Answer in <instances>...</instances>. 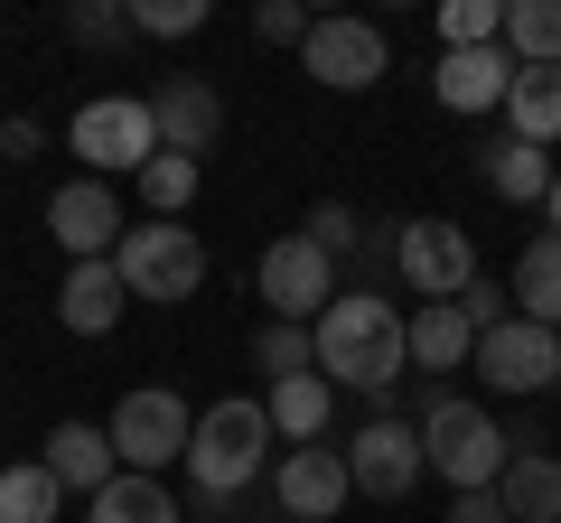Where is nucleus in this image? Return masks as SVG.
Listing matches in <instances>:
<instances>
[{
  "label": "nucleus",
  "mask_w": 561,
  "mask_h": 523,
  "mask_svg": "<svg viewBox=\"0 0 561 523\" xmlns=\"http://www.w3.org/2000/svg\"><path fill=\"white\" fill-rule=\"evenodd\" d=\"M309 346H319V374L337 383H356V393H375V403H393V383H402V364H412V346H402V309L383 300V290H337V300L319 309V327H309Z\"/></svg>",
  "instance_id": "1"
},
{
  "label": "nucleus",
  "mask_w": 561,
  "mask_h": 523,
  "mask_svg": "<svg viewBox=\"0 0 561 523\" xmlns=\"http://www.w3.org/2000/svg\"><path fill=\"white\" fill-rule=\"evenodd\" d=\"M179 467H187V496H197L206 514H234V504L272 477V411L262 403H206Z\"/></svg>",
  "instance_id": "2"
},
{
  "label": "nucleus",
  "mask_w": 561,
  "mask_h": 523,
  "mask_svg": "<svg viewBox=\"0 0 561 523\" xmlns=\"http://www.w3.org/2000/svg\"><path fill=\"white\" fill-rule=\"evenodd\" d=\"M505 458H515V440L496 430V411H486V403L431 393V411H421V467H431L449 496H486V486L505 477Z\"/></svg>",
  "instance_id": "3"
},
{
  "label": "nucleus",
  "mask_w": 561,
  "mask_h": 523,
  "mask_svg": "<svg viewBox=\"0 0 561 523\" xmlns=\"http://www.w3.org/2000/svg\"><path fill=\"white\" fill-rule=\"evenodd\" d=\"M66 150H76L84 178H103V187H113L122 168L140 178V168L160 160V121H150V94H94L76 121H66Z\"/></svg>",
  "instance_id": "4"
},
{
  "label": "nucleus",
  "mask_w": 561,
  "mask_h": 523,
  "mask_svg": "<svg viewBox=\"0 0 561 523\" xmlns=\"http://www.w3.org/2000/svg\"><path fill=\"white\" fill-rule=\"evenodd\" d=\"M113 271H122L131 300H197L206 290V243H197V224L160 216V224H131V234H122Z\"/></svg>",
  "instance_id": "5"
},
{
  "label": "nucleus",
  "mask_w": 561,
  "mask_h": 523,
  "mask_svg": "<svg viewBox=\"0 0 561 523\" xmlns=\"http://www.w3.org/2000/svg\"><path fill=\"white\" fill-rule=\"evenodd\" d=\"M393 281L412 290V300H459V290L478 281V243H468V224L402 216L393 224Z\"/></svg>",
  "instance_id": "6"
},
{
  "label": "nucleus",
  "mask_w": 561,
  "mask_h": 523,
  "mask_svg": "<svg viewBox=\"0 0 561 523\" xmlns=\"http://www.w3.org/2000/svg\"><path fill=\"white\" fill-rule=\"evenodd\" d=\"M187 430H197V411L179 403V393H122L113 403V421H103V440H113V458L131 467V477H160V467H179L187 458Z\"/></svg>",
  "instance_id": "7"
},
{
  "label": "nucleus",
  "mask_w": 561,
  "mask_h": 523,
  "mask_svg": "<svg viewBox=\"0 0 561 523\" xmlns=\"http://www.w3.org/2000/svg\"><path fill=\"white\" fill-rule=\"evenodd\" d=\"M300 66L328 84V94H365V84H383L393 47H383V28H375V20L337 10V20H309V47H300Z\"/></svg>",
  "instance_id": "8"
},
{
  "label": "nucleus",
  "mask_w": 561,
  "mask_h": 523,
  "mask_svg": "<svg viewBox=\"0 0 561 523\" xmlns=\"http://www.w3.org/2000/svg\"><path fill=\"white\" fill-rule=\"evenodd\" d=\"M346 477H356V496L402 504V496L421 486V421H402V411H375V421L346 440Z\"/></svg>",
  "instance_id": "9"
},
{
  "label": "nucleus",
  "mask_w": 561,
  "mask_h": 523,
  "mask_svg": "<svg viewBox=\"0 0 561 523\" xmlns=\"http://www.w3.org/2000/svg\"><path fill=\"white\" fill-rule=\"evenodd\" d=\"M262 300H272V318H290V327H319V309L337 300V262L319 253L309 234H280L272 253H262Z\"/></svg>",
  "instance_id": "10"
},
{
  "label": "nucleus",
  "mask_w": 561,
  "mask_h": 523,
  "mask_svg": "<svg viewBox=\"0 0 561 523\" xmlns=\"http://www.w3.org/2000/svg\"><path fill=\"white\" fill-rule=\"evenodd\" d=\"M47 234H57L66 262H113L122 234H131V216H122V197L103 178H66L57 197H47Z\"/></svg>",
  "instance_id": "11"
},
{
  "label": "nucleus",
  "mask_w": 561,
  "mask_h": 523,
  "mask_svg": "<svg viewBox=\"0 0 561 523\" xmlns=\"http://www.w3.org/2000/svg\"><path fill=\"white\" fill-rule=\"evenodd\" d=\"M478 383H496V393H542V383L561 374V327H534V318H505V327H486L478 337Z\"/></svg>",
  "instance_id": "12"
},
{
  "label": "nucleus",
  "mask_w": 561,
  "mask_h": 523,
  "mask_svg": "<svg viewBox=\"0 0 561 523\" xmlns=\"http://www.w3.org/2000/svg\"><path fill=\"white\" fill-rule=\"evenodd\" d=\"M356 496V477H346V449H280L272 458V514H290V523H328L337 504Z\"/></svg>",
  "instance_id": "13"
},
{
  "label": "nucleus",
  "mask_w": 561,
  "mask_h": 523,
  "mask_svg": "<svg viewBox=\"0 0 561 523\" xmlns=\"http://www.w3.org/2000/svg\"><path fill=\"white\" fill-rule=\"evenodd\" d=\"M150 121H160V150H179V160H206L225 131V94L206 75H160V94H150Z\"/></svg>",
  "instance_id": "14"
},
{
  "label": "nucleus",
  "mask_w": 561,
  "mask_h": 523,
  "mask_svg": "<svg viewBox=\"0 0 561 523\" xmlns=\"http://www.w3.org/2000/svg\"><path fill=\"white\" fill-rule=\"evenodd\" d=\"M505 84H515V57H505V47H449V57L431 66V94H440L449 113H496Z\"/></svg>",
  "instance_id": "15"
},
{
  "label": "nucleus",
  "mask_w": 561,
  "mask_h": 523,
  "mask_svg": "<svg viewBox=\"0 0 561 523\" xmlns=\"http://www.w3.org/2000/svg\"><path fill=\"white\" fill-rule=\"evenodd\" d=\"M122 309H131V290H122L113 262H66V281H57V327L66 337H103V327H122Z\"/></svg>",
  "instance_id": "16"
},
{
  "label": "nucleus",
  "mask_w": 561,
  "mask_h": 523,
  "mask_svg": "<svg viewBox=\"0 0 561 523\" xmlns=\"http://www.w3.org/2000/svg\"><path fill=\"white\" fill-rule=\"evenodd\" d=\"M38 467L66 486V496H103V486L122 477V458H113V440H103V421H57Z\"/></svg>",
  "instance_id": "17"
},
{
  "label": "nucleus",
  "mask_w": 561,
  "mask_h": 523,
  "mask_svg": "<svg viewBox=\"0 0 561 523\" xmlns=\"http://www.w3.org/2000/svg\"><path fill=\"white\" fill-rule=\"evenodd\" d=\"M262 411H272V440L309 449V440H328V421H337V383L328 374H280L272 393H262Z\"/></svg>",
  "instance_id": "18"
},
{
  "label": "nucleus",
  "mask_w": 561,
  "mask_h": 523,
  "mask_svg": "<svg viewBox=\"0 0 561 523\" xmlns=\"http://www.w3.org/2000/svg\"><path fill=\"white\" fill-rule=\"evenodd\" d=\"M402 346H412L421 374H459V364L478 356V327L459 318V300H421L412 318H402Z\"/></svg>",
  "instance_id": "19"
},
{
  "label": "nucleus",
  "mask_w": 561,
  "mask_h": 523,
  "mask_svg": "<svg viewBox=\"0 0 561 523\" xmlns=\"http://www.w3.org/2000/svg\"><path fill=\"white\" fill-rule=\"evenodd\" d=\"M496 504H505V523H561V458L552 449H515L496 477Z\"/></svg>",
  "instance_id": "20"
},
{
  "label": "nucleus",
  "mask_w": 561,
  "mask_h": 523,
  "mask_svg": "<svg viewBox=\"0 0 561 523\" xmlns=\"http://www.w3.org/2000/svg\"><path fill=\"white\" fill-rule=\"evenodd\" d=\"M552 168H561L552 150H534V141H515V131H505L496 150H478V178L496 187L505 206H542V197H552Z\"/></svg>",
  "instance_id": "21"
},
{
  "label": "nucleus",
  "mask_w": 561,
  "mask_h": 523,
  "mask_svg": "<svg viewBox=\"0 0 561 523\" xmlns=\"http://www.w3.org/2000/svg\"><path fill=\"white\" fill-rule=\"evenodd\" d=\"M505 121H515V141L552 150L561 141V66H515V84H505Z\"/></svg>",
  "instance_id": "22"
},
{
  "label": "nucleus",
  "mask_w": 561,
  "mask_h": 523,
  "mask_svg": "<svg viewBox=\"0 0 561 523\" xmlns=\"http://www.w3.org/2000/svg\"><path fill=\"white\" fill-rule=\"evenodd\" d=\"M84 523H179V496H169L160 477H131V467H122L103 496H84Z\"/></svg>",
  "instance_id": "23"
},
{
  "label": "nucleus",
  "mask_w": 561,
  "mask_h": 523,
  "mask_svg": "<svg viewBox=\"0 0 561 523\" xmlns=\"http://www.w3.org/2000/svg\"><path fill=\"white\" fill-rule=\"evenodd\" d=\"M515 300L534 327H561V234H534L515 253Z\"/></svg>",
  "instance_id": "24"
},
{
  "label": "nucleus",
  "mask_w": 561,
  "mask_h": 523,
  "mask_svg": "<svg viewBox=\"0 0 561 523\" xmlns=\"http://www.w3.org/2000/svg\"><path fill=\"white\" fill-rule=\"evenodd\" d=\"M505 57L561 66V0H505Z\"/></svg>",
  "instance_id": "25"
},
{
  "label": "nucleus",
  "mask_w": 561,
  "mask_h": 523,
  "mask_svg": "<svg viewBox=\"0 0 561 523\" xmlns=\"http://www.w3.org/2000/svg\"><path fill=\"white\" fill-rule=\"evenodd\" d=\"M57 514H66V486L47 477L38 458L0 467V523H57Z\"/></svg>",
  "instance_id": "26"
},
{
  "label": "nucleus",
  "mask_w": 561,
  "mask_h": 523,
  "mask_svg": "<svg viewBox=\"0 0 561 523\" xmlns=\"http://www.w3.org/2000/svg\"><path fill=\"white\" fill-rule=\"evenodd\" d=\"M300 234L319 243L328 262H365V243H375V216H356L346 197H319V206L300 216Z\"/></svg>",
  "instance_id": "27"
},
{
  "label": "nucleus",
  "mask_w": 561,
  "mask_h": 523,
  "mask_svg": "<svg viewBox=\"0 0 561 523\" xmlns=\"http://www.w3.org/2000/svg\"><path fill=\"white\" fill-rule=\"evenodd\" d=\"M197 178H206V160H179V150H160V160H150V168H140V206H150V216H179V206L187 197H197Z\"/></svg>",
  "instance_id": "28"
},
{
  "label": "nucleus",
  "mask_w": 561,
  "mask_h": 523,
  "mask_svg": "<svg viewBox=\"0 0 561 523\" xmlns=\"http://www.w3.org/2000/svg\"><path fill=\"white\" fill-rule=\"evenodd\" d=\"M449 47H505V0H449L440 10V57Z\"/></svg>",
  "instance_id": "29"
},
{
  "label": "nucleus",
  "mask_w": 561,
  "mask_h": 523,
  "mask_svg": "<svg viewBox=\"0 0 561 523\" xmlns=\"http://www.w3.org/2000/svg\"><path fill=\"white\" fill-rule=\"evenodd\" d=\"M253 364H262V374H319V346H309V327H290V318H272V327H262V337H253Z\"/></svg>",
  "instance_id": "30"
},
{
  "label": "nucleus",
  "mask_w": 561,
  "mask_h": 523,
  "mask_svg": "<svg viewBox=\"0 0 561 523\" xmlns=\"http://www.w3.org/2000/svg\"><path fill=\"white\" fill-rule=\"evenodd\" d=\"M66 38L76 47H122L131 38V0H76L66 10Z\"/></svg>",
  "instance_id": "31"
},
{
  "label": "nucleus",
  "mask_w": 561,
  "mask_h": 523,
  "mask_svg": "<svg viewBox=\"0 0 561 523\" xmlns=\"http://www.w3.org/2000/svg\"><path fill=\"white\" fill-rule=\"evenodd\" d=\"M206 28V0H131V38H187Z\"/></svg>",
  "instance_id": "32"
},
{
  "label": "nucleus",
  "mask_w": 561,
  "mask_h": 523,
  "mask_svg": "<svg viewBox=\"0 0 561 523\" xmlns=\"http://www.w3.org/2000/svg\"><path fill=\"white\" fill-rule=\"evenodd\" d=\"M253 38L262 47H309V10H300V0H262V10H253Z\"/></svg>",
  "instance_id": "33"
},
{
  "label": "nucleus",
  "mask_w": 561,
  "mask_h": 523,
  "mask_svg": "<svg viewBox=\"0 0 561 523\" xmlns=\"http://www.w3.org/2000/svg\"><path fill=\"white\" fill-rule=\"evenodd\" d=\"M459 318L478 327V337H486V327H505V281H486V271H478V281L459 290Z\"/></svg>",
  "instance_id": "34"
},
{
  "label": "nucleus",
  "mask_w": 561,
  "mask_h": 523,
  "mask_svg": "<svg viewBox=\"0 0 561 523\" xmlns=\"http://www.w3.org/2000/svg\"><path fill=\"white\" fill-rule=\"evenodd\" d=\"M38 150H47V121H28V113H10V121H0V160H10V168H28Z\"/></svg>",
  "instance_id": "35"
},
{
  "label": "nucleus",
  "mask_w": 561,
  "mask_h": 523,
  "mask_svg": "<svg viewBox=\"0 0 561 523\" xmlns=\"http://www.w3.org/2000/svg\"><path fill=\"white\" fill-rule=\"evenodd\" d=\"M449 523H505V504H496V486H486V496H449Z\"/></svg>",
  "instance_id": "36"
},
{
  "label": "nucleus",
  "mask_w": 561,
  "mask_h": 523,
  "mask_svg": "<svg viewBox=\"0 0 561 523\" xmlns=\"http://www.w3.org/2000/svg\"><path fill=\"white\" fill-rule=\"evenodd\" d=\"M542 234H561V168H552V197H542Z\"/></svg>",
  "instance_id": "37"
},
{
  "label": "nucleus",
  "mask_w": 561,
  "mask_h": 523,
  "mask_svg": "<svg viewBox=\"0 0 561 523\" xmlns=\"http://www.w3.org/2000/svg\"><path fill=\"white\" fill-rule=\"evenodd\" d=\"M262 523H290V514H262Z\"/></svg>",
  "instance_id": "38"
}]
</instances>
